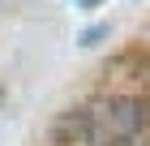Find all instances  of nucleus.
<instances>
[{"mask_svg": "<svg viewBox=\"0 0 150 146\" xmlns=\"http://www.w3.org/2000/svg\"><path fill=\"white\" fill-rule=\"evenodd\" d=\"M103 34H107V26H90V30L81 34V43H94V39H103Z\"/></svg>", "mask_w": 150, "mask_h": 146, "instance_id": "nucleus-2", "label": "nucleus"}, {"mask_svg": "<svg viewBox=\"0 0 150 146\" xmlns=\"http://www.w3.org/2000/svg\"><path fill=\"white\" fill-rule=\"evenodd\" d=\"M146 120H150L146 99H137V95H107V99H94L86 108V137L94 146H129V142L142 137Z\"/></svg>", "mask_w": 150, "mask_h": 146, "instance_id": "nucleus-1", "label": "nucleus"}]
</instances>
